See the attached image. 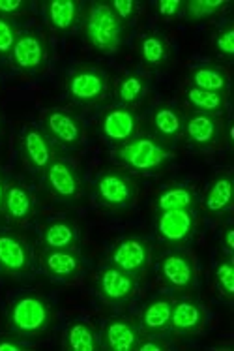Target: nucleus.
<instances>
[{
  "instance_id": "a878e982",
  "label": "nucleus",
  "mask_w": 234,
  "mask_h": 351,
  "mask_svg": "<svg viewBox=\"0 0 234 351\" xmlns=\"http://www.w3.org/2000/svg\"><path fill=\"white\" fill-rule=\"evenodd\" d=\"M79 244V230L73 220L57 218L42 228V246L53 250H75Z\"/></svg>"
},
{
  "instance_id": "4468645a",
  "label": "nucleus",
  "mask_w": 234,
  "mask_h": 351,
  "mask_svg": "<svg viewBox=\"0 0 234 351\" xmlns=\"http://www.w3.org/2000/svg\"><path fill=\"white\" fill-rule=\"evenodd\" d=\"M137 287H139V280L111 263L101 269L96 280V289L100 297L107 304L113 306L131 301L137 293Z\"/></svg>"
},
{
  "instance_id": "c85d7f7f",
  "label": "nucleus",
  "mask_w": 234,
  "mask_h": 351,
  "mask_svg": "<svg viewBox=\"0 0 234 351\" xmlns=\"http://www.w3.org/2000/svg\"><path fill=\"white\" fill-rule=\"evenodd\" d=\"M184 104L190 108V111H197V113H212V115H223L227 109L229 94L220 93H208V90H200L195 86H185Z\"/></svg>"
},
{
  "instance_id": "2eb2a0df",
  "label": "nucleus",
  "mask_w": 234,
  "mask_h": 351,
  "mask_svg": "<svg viewBox=\"0 0 234 351\" xmlns=\"http://www.w3.org/2000/svg\"><path fill=\"white\" fill-rule=\"evenodd\" d=\"M142 332L137 317L116 315L103 323L100 335L101 350L107 351H137Z\"/></svg>"
},
{
  "instance_id": "e433bc0d",
  "label": "nucleus",
  "mask_w": 234,
  "mask_h": 351,
  "mask_svg": "<svg viewBox=\"0 0 234 351\" xmlns=\"http://www.w3.org/2000/svg\"><path fill=\"white\" fill-rule=\"evenodd\" d=\"M157 15L161 19H177L180 15L184 14V0H159L156 4Z\"/></svg>"
},
{
  "instance_id": "79ce46f5",
  "label": "nucleus",
  "mask_w": 234,
  "mask_h": 351,
  "mask_svg": "<svg viewBox=\"0 0 234 351\" xmlns=\"http://www.w3.org/2000/svg\"><path fill=\"white\" fill-rule=\"evenodd\" d=\"M4 195H6V180L0 173V218H2V207H4Z\"/></svg>"
},
{
  "instance_id": "7c9ffc66",
  "label": "nucleus",
  "mask_w": 234,
  "mask_h": 351,
  "mask_svg": "<svg viewBox=\"0 0 234 351\" xmlns=\"http://www.w3.org/2000/svg\"><path fill=\"white\" fill-rule=\"evenodd\" d=\"M148 81L141 73H128L116 83L114 88V98L118 101V106L133 109L137 104H141L142 98L146 96Z\"/></svg>"
},
{
  "instance_id": "ea45409f",
  "label": "nucleus",
  "mask_w": 234,
  "mask_h": 351,
  "mask_svg": "<svg viewBox=\"0 0 234 351\" xmlns=\"http://www.w3.org/2000/svg\"><path fill=\"white\" fill-rule=\"evenodd\" d=\"M169 344L161 337H142L137 351H167Z\"/></svg>"
},
{
  "instance_id": "6ab92c4d",
  "label": "nucleus",
  "mask_w": 234,
  "mask_h": 351,
  "mask_svg": "<svg viewBox=\"0 0 234 351\" xmlns=\"http://www.w3.org/2000/svg\"><path fill=\"white\" fill-rule=\"evenodd\" d=\"M206 327V310L199 301L184 297L172 302L169 329L180 337L199 335Z\"/></svg>"
},
{
  "instance_id": "423d86ee",
  "label": "nucleus",
  "mask_w": 234,
  "mask_h": 351,
  "mask_svg": "<svg viewBox=\"0 0 234 351\" xmlns=\"http://www.w3.org/2000/svg\"><path fill=\"white\" fill-rule=\"evenodd\" d=\"M182 137L195 151H210V149L220 147L225 137L223 115L197 113V111L185 113Z\"/></svg>"
},
{
  "instance_id": "5701e85b",
  "label": "nucleus",
  "mask_w": 234,
  "mask_h": 351,
  "mask_svg": "<svg viewBox=\"0 0 234 351\" xmlns=\"http://www.w3.org/2000/svg\"><path fill=\"white\" fill-rule=\"evenodd\" d=\"M36 215V199L29 188L21 182H10L6 184V195H4V207H2V218L14 226H23L32 220Z\"/></svg>"
},
{
  "instance_id": "58836bf2",
  "label": "nucleus",
  "mask_w": 234,
  "mask_h": 351,
  "mask_svg": "<svg viewBox=\"0 0 234 351\" xmlns=\"http://www.w3.org/2000/svg\"><path fill=\"white\" fill-rule=\"evenodd\" d=\"M29 350V346L23 342L21 335L17 332H4L0 335V351H25Z\"/></svg>"
},
{
  "instance_id": "c9c22d12",
  "label": "nucleus",
  "mask_w": 234,
  "mask_h": 351,
  "mask_svg": "<svg viewBox=\"0 0 234 351\" xmlns=\"http://www.w3.org/2000/svg\"><path fill=\"white\" fill-rule=\"evenodd\" d=\"M109 6L116 14V17L122 23H126L128 27L129 23L133 21L137 14H139V2H135V0H111Z\"/></svg>"
},
{
  "instance_id": "39448f33",
  "label": "nucleus",
  "mask_w": 234,
  "mask_h": 351,
  "mask_svg": "<svg viewBox=\"0 0 234 351\" xmlns=\"http://www.w3.org/2000/svg\"><path fill=\"white\" fill-rule=\"evenodd\" d=\"M109 263L141 282L148 276L152 265V244L144 237H124L109 252Z\"/></svg>"
},
{
  "instance_id": "2f4dec72",
  "label": "nucleus",
  "mask_w": 234,
  "mask_h": 351,
  "mask_svg": "<svg viewBox=\"0 0 234 351\" xmlns=\"http://www.w3.org/2000/svg\"><path fill=\"white\" fill-rule=\"evenodd\" d=\"M229 2L225 0H185L184 2V17L185 21L192 25L210 21L212 17L220 15Z\"/></svg>"
},
{
  "instance_id": "1a4fd4ad",
  "label": "nucleus",
  "mask_w": 234,
  "mask_h": 351,
  "mask_svg": "<svg viewBox=\"0 0 234 351\" xmlns=\"http://www.w3.org/2000/svg\"><path fill=\"white\" fill-rule=\"evenodd\" d=\"M42 130L53 143L64 149H79L85 141V122L68 109H47L42 117Z\"/></svg>"
},
{
  "instance_id": "a211bd4d",
  "label": "nucleus",
  "mask_w": 234,
  "mask_h": 351,
  "mask_svg": "<svg viewBox=\"0 0 234 351\" xmlns=\"http://www.w3.org/2000/svg\"><path fill=\"white\" fill-rule=\"evenodd\" d=\"M40 267L51 280L71 282L83 273V258L75 250H53L42 248Z\"/></svg>"
},
{
  "instance_id": "20e7f679",
  "label": "nucleus",
  "mask_w": 234,
  "mask_h": 351,
  "mask_svg": "<svg viewBox=\"0 0 234 351\" xmlns=\"http://www.w3.org/2000/svg\"><path fill=\"white\" fill-rule=\"evenodd\" d=\"M139 195L137 180L122 167H109L94 180V199L109 210H128Z\"/></svg>"
},
{
  "instance_id": "4be33fe9",
  "label": "nucleus",
  "mask_w": 234,
  "mask_h": 351,
  "mask_svg": "<svg viewBox=\"0 0 234 351\" xmlns=\"http://www.w3.org/2000/svg\"><path fill=\"white\" fill-rule=\"evenodd\" d=\"M234 197V184L233 177L229 171L216 173L212 180L206 186L205 197L200 201V208L203 213L212 218H220V216L227 215L231 207H233Z\"/></svg>"
},
{
  "instance_id": "cd10ccee",
  "label": "nucleus",
  "mask_w": 234,
  "mask_h": 351,
  "mask_svg": "<svg viewBox=\"0 0 234 351\" xmlns=\"http://www.w3.org/2000/svg\"><path fill=\"white\" fill-rule=\"evenodd\" d=\"M190 85L208 93L229 94L231 90V77L225 72V68L218 64H199L187 73Z\"/></svg>"
},
{
  "instance_id": "0eeeda50",
  "label": "nucleus",
  "mask_w": 234,
  "mask_h": 351,
  "mask_svg": "<svg viewBox=\"0 0 234 351\" xmlns=\"http://www.w3.org/2000/svg\"><path fill=\"white\" fill-rule=\"evenodd\" d=\"M157 273L174 293L190 295L197 286V265L190 252L170 250L157 263Z\"/></svg>"
},
{
  "instance_id": "c756f323",
  "label": "nucleus",
  "mask_w": 234,
  "mask_h": 351,
  "mask_svg": "<svg viewBox=\"0 0 234 351\" xmlns=\"http://www.w3.org/2000/svg\"><path fill=\"white\" fill-rule=\"evenodd\" d=\"M199 203V195L197 192L190 186L184 184H174V186L165 188L164 192H159V195L154 201L156 210H172V208H187L193 210Z\"/></svg>"
},
{
  "instance_id": "9b49d317",
  "label": "nucleus",
  "mask_w": 234,
  "mask_h": 351,
  "mask_svg": "<svg viewBox=\"0 0 234 351\" xmlns=\"http://www.w3.org/2000/svg\"><path fill=\"white\" fill-rule=\"evenodd\" d=\"M10 62L23 73H42L47 66L49 49L45 38L36 30L19 32L14 49L10 53Z\"/></svg>"
},
{
  "instance_id": "ddd939ff",
  "label": "nucleus",
  "mask_w": 234,
  "mask_h": 351,
  "mask_svg": "<svg viewBox=\"0 0 234 351\" xmlns=\"http://www.w3.org/2000/svg\"><path fill=\"white\" fill-rule=\"evenodd\" d=\"M139 117L135 113V109L124 108V106H113L105 109L100 117V134L105 137L109 143L120 145L131 141L135 136H139Z\"/></svg>"
},
{
  "instance_id": "aec40b11",
  "label": "nucleus",
  "mask_w": 234,
  "mask_h": 351,
  "mask_svg": "<svg viewBox=\"0 0 234 351\" xmlns=\"http://www.w3.org/2000/svg\"><path fill=\"white\" fill-rule=\"evenodd\" d=\"M185 113L174 104H159L148 119V134L159 141L170 145L182 137Z\"/></svg>"
},
{
  "instance_id": "bb28decb",
  "label": "nucleus",
  "mask_w": 234,
  "mask_h": 351,
  "mask_svg": "<svg viewBox=\"0 0 234 351\" xmlns=\"http://www.w3.org/2000/svg\"><path fill=\"white\" fill-rule=\"evenodd\" d=\"M62 350L66 351H100V335L92 323L73 319L62 335Z\"/></svg>"
},
{
  "instance_id": "f3484780",
  "label": "nucleus",
  "mask_w": 234,
  "mask_h": 351,
  "mask_svg": "<svg viewBox=\"0 0 234 351\" xmlns=\"http://www.w3.org/2000/svg\"><path fill=\"white\" fill-rule=\"evenodd\" d=\"M19 151H21L25 164L29 165L30 169L40 173H43V169L58 156L55 143L38 126H29L23 132Z\"/></svg>"
},
{
  "instance_id": "4c0bfd02",
  "label": "nucleus",
  "mask_w": 234,
  "mask_h": 351,
  "mask_svg": "<svg viewBox=\"0 0 234 351\" xmlns=\"http://www.w3.org/2000/svg\"><path fill=\"white\" fill-rule=\"evenodd\" d=\"M29 0H0V17L14 19L17 15H23L29 12Z\"/></svg>"
},
{
  "instance_id": "a19ab883",
  "label": "nucleus",
  "mask_w": 234,
  "mask_h": 351,
  "mask_svg": "<svg viewBox=\"0 0 234 351\" xmlns=\"http://www.w3.org/2000/svg\"><path fill=\"white\" fill-rule=\"evenodd\" d=\"M221 250L223 254H227V256H233L234 252V230H233V223L229 222L223 231H221Z\"/></svg>"
},
{
  "instance_id": "b1692460",
  "label": "nucleus",
  "mask_w": 234,
  "mask_h": 351,
  "mask_svg": "<svg viewBox=\"0 0 234 351\" xmlns=\"http://www.w3.org/2000/svg\"><path fill=\"white\" fill-rule=\"evenodd\" d=\"M45 21L58 34H68L77 27L83 17V6L79 0H47L43 2Z\"/></svg>"
},
{
  "instance_id": "72a5a7b5",
  "label": "nucleus",
  "mask_w": 234,
  "mask_h": 351,
  "mask_svg": "<svg viewBox=\"0 0 234 351\" xmlns=\"http://www.w3.org/2000/svg\"><path fill=\"white\" fill-rule=\"evenodd\" d=\"M212 49L218 57L233 62L234 58V25L227 23L212 36Z\"/></svg>"
},
{
  "instance_id": "f257e3e1",
  "label": "nucleus",
  "mask_w": 234,
  "mask_h": 351,
  "mask_svg": "<svg viewBox=\"0 0 234 351\" xmlns=\"http://www.w3.org/2000/svg\"><path fill=\"white\" fill-rule=\"evenodd\" d=\"M81 32L85 42L92 49L107 55L118 51V47L124 43L128 25L116 17L107 0H98V2H90L81 17Z\"/></svg>"
},
{
  "instance_id": "9d476101",
  "label": "nucleus",
  "mask_w": 234,
  "mask_h": 351,
  "mask_svg": "<svg viewBox=\"0 0 234 351\" xmlns=\"http://www.w3.org/2000/svg\"><path fill=\"white\" fill-rule=\"evenodd\" d=\"M109 79L100 66H81L66 79V93L81 106H92L105 96Z\"/></svg>"
},
{
  "instance_id": "f03ea898",
  "label": "nucleus",
  "mask_w": 234,
  "mask_h": 351,
  "mask_svg": "<svg viewBox=\"0 0 234 351\" xmlns=\"http://www.w3.org/2000/svg\"><path fill=\"white\" fill-rule=\"evenodd\" d=\"M55 323V310L51 302L38 291L17 295L8 310L10 329L25 337H42Z\"/></svg>"
},
{
  "instance_id": "412c9836",
  "label": "nucleus",
  "mask_w": 234,
  "mask_h": 351,
  "mask_svg": "<svg viewBox=\"0 0 234 351\" xmlns=\"http://www.w3.org/2000/svg\"><path fill=\"white\" fill-rule=\"evenodd\" d=\"M172 302L174 299L169 295H156L142 306L137 317L142 337H164L169 330Z\"/></svg>"
},
{
  "instance_id": "6e6552de",
  "label": "nucleus",
  "mask_w": 234,
  "mask_h": 351,
  "mask_svg": "<svg viewBox=\"0 0 234 351\" xmlns=\"http://www.w3.org/2000/svg\"><path fill=\"white\" fill-rule=\"evenodd\" d=\"M43 186L53 197L64 203H73L77 201L83 192V179L75 169V165L68 162L66 158L57 156L43 169Z\"/></svg>"
},
{
  "instance_id": "f8f14e48",
  "label": "nucleus",
  "mask_w": 234,
  "mask_h": 351,
  "mask_svg": "<svg viewBox=\"0 0 234 351\" xmlns=\"http://www.w3.org/2000/svg\"><path fill=\"white\" fill-rule=\"evenodd\" d=\"M197 218L193 210L187 208H172V210H156L154 230L157 239L167 246L185 244L195 233Z\"/></svg>"
},
{
  "instance_id": "473e14b6",
  "label": "nucleus",
  "mask_w": 234,
  "mask_h": 351,
  "mask_svg": "<svg viewBox=\"0 0 234 351\" xmlns=\"http://www.w3.org/2000/svg\"><path fill=\"white\" fill-rule=\"evenodd\" d=\"M213 286L218 289V293L225 301H233L234 295V259L233 256L221 254L216 269H213Z\"/></svg>"
},
{
  "instance_id": "dca6fc26",
  "label": "nucleus",
  "mask_w": 234,
  "mask_h": 351,
  "mask_svg": "<svg viewBox=\"0 0 234 351\" xmlns=\"http://www.w3.org/2000/svg\"><path fill=\"white\" fill-rule=\"evenodd\" d=\"M32 269V250L27 239L15 231H0V271L23 276Z\"/></svg>"
},
{
  "instance_id": "393cba45",
  "label": "nucleus",
  "mask_w": 234,
  "mask_h": 351,
  "mask_svg": "<svg viewBox=\"0 0 234 351\" xmlns=\"http://www.w3.org/2000/svg\"><path fill=\"white\" fill-rule=\"evenodd\" d=\"M170 43L161 32H146L137 42V55L146 68L159 70L169 64L170 60Z\"/></svg>"
},
{
  "instance_id": "f704fd0d",
  "label": "nucleus",
  "mask_w": 234,
  "mask_h": 351,
  "mask_svg": "<svg viewBox=\"0 0 234 351\" xmlns=\"http://www.w3.org/2000/svg\"><path fill=\"white\" fill-rule=\"evenodd\" d=\"M17 36H19V30H17L14 19L0 17V58L10 57V53L17 42Z\"/></svg>"
},
{
  "instance_id": "7ed1b4c3",
  "label": "nucleus",
  "mask_w": 234,
  "mask_h": 351,
  "mask_svg": "<svg viewBox=\"0 0 234 351\" xmlns=\"http://www.w3.org/2000/svg\"><path fill=\"white\" fill-rule=\"evenodd\" d=\"M116 160L131 171L159 173L169 165L172 151L170 145L159 141L150 134L135 136L131 141L116 149Z\"/></svg>"
}]
</instances>
